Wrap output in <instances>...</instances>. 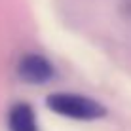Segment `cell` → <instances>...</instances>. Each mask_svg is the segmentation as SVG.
<instances>
[{"label":"cell","mask_w":131,"mask_h":131,"mask_svg":"<svg viewBox=\"0 0 131 131\" xmlns=\"http://www.w3.org/2000/svg\"><path fill=\"white\" fill-rule=\"evenodd\" d=\"M46 105L55 114L80 122H93L106 116L105 105L78 93H51L46 99Z\"/></svg>","instance_id":"6da1fadb"},{"label":"cell","mask_w":131,"mask_h":131,"mask_svg":"<svg viewBox=\"0 0 131 131\" xmlns=\"http://www.w3.org/2000/svg\"><path fill=\"white\" fill-rule=\"evenodd\" d=\"M17 76L25 84H48L55 76V69L44 55L27 53L17 63Z\"/></svg>","instance_id":"7a4b0ae2"},{"label":"cell","mask_w":131,"mask_h":131,"mask_svg":"<svg viewBox=\"0 0 131 131\" xmlns=\"http://www.w3.org/2000/svg\"><path fill=\"white\" fill-rule=\"evenodd\" d=\"M8 131H38L34 108L27 103H15L8 112Z\"/></svg>","instance_id":"3957f363"}]
</instances>
